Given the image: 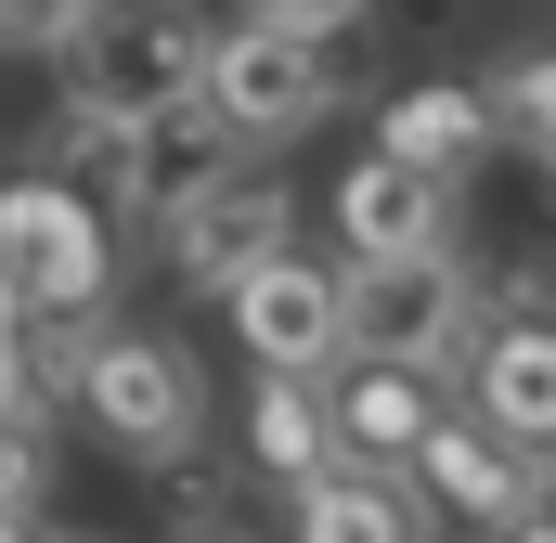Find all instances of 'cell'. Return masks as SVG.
I'll return each instance as SVG.
<instances>
[{
	"instance_id": "3957f363",
	"label": "cell",
	"mask_w": 556,
	"mask_h": 543,
	"mask_svg": "<svg viewBox=\"0 0 556 543\" xmlns=\"http://www.w3.org/2000/svg\"><path fill=\"white\" fill-rule=\"evenodd\" d=\"M0 272H13V324H104L117 298V207H91L65 168H26L0 207Z\"/></svg>"
},
{
	"instance_id": "7a4b0ae2",
	"label": "cell",
	"mask_w": 556,
	"mask_h": 543,
	"mask_svg": "<svg viewBox=\"0 0 556 543\" xmlns=\"http://www.w3.org/2000/svg\"><path fill=\"white\" fill-rule=\"evenodd\" d=\"M207 65H220L207 0H91L78 52H65V104H104V117H181V104H207Z\"/></svg>"
},
{
	"instance_id": "8fae6325",
	"label": "cell",
	"mask_w": 556,
	"mask_h": 543,
	"mask_svg": "<svg viewBox=\"0 0 556 543\" xmlns=\"http://www.w3.org/2000/svg\"><path fill=\"white\" fill-rule=\"evenodd\" d=\"M492 91H466V78H415V91H389L376 104V155H402V168H440V181H466V168H492Z\"/></svg>"
},
{
	"instance_id": "ffe728a7",
	"label": "cell",
	"mask_w": 556,
	"mask_h": 543,
	"mask_svg": "<svg viewBox=\"0 0 556 543\" xmlns=\"http://www.w3.org/2000/svg\"><path fill=\"white\" fill-rule=\"evenodd\" d=\"M492 543H556V453L531 466V505H518V518H505Z\"/></svg>"
},
{
	"instance_id": "277c9868",
	"label": "cell",
	"mask_w": 556,
	"mask_h": 543,
	"mask_svg": "<svg viewBox=\"0 0 556 543\" xmlns=\"http://www.w3.org/2000/svg\"><path fill=\"white\" fill-rule=\"evenodd\" d=\"M207 104L233 117L247 155H285V142H311L337 104H350V65H337V39H324V26H273V13H247V26H220Z\"/></svg>"
},
{
	"instance_id": "7402d4cb",
	"label": "cell",
	"mask_w": 556,
	"mask_h": 543,
	"mask_svg": "<svg viewBox=\"0 0 556 543\" xmlns=\"http://www.w3.org/2000/svg\"><path fill=\"white\" fill-rule=\"evenodd\" d=\"M168 543H247V531H168Z\"/></svg>"
},
{
	"instance_id": "603a6c76",
	"label": "cell",
	"mask_w": 556,
	"mask_h": 543,
	"mask_svg": "<svg viewBox=\"0 0 556 543\" xmlns=\"http://www.w3.org/2000/svg\"><path fill=\"white\" fill-rule=\"evenodd\" d=\"M13 543H52V531H39V518H26V531H13ZM78 543H91V531H78Z\"/></svg>"
},
{
	"instance_id": "ba28073f",
	"label": "cell",
	"mask_w": 556,
	"mask_h": 543,
	"mask_svg": "<svg viewBox=\"0 0 556 543\" xmlns=\"http://www.w3.org/2000/svg\"><path fill=\"white\" fill-rule=\"evenodd\" d=\"M531 466H544V453H531V440H505L479 402L440 414V427H427V453H415L427 505H440V518H466V531H505V518L531 505Z\"/></svg>"
},
{
	"instance_id": "5b68a950",
	"label": "cell",
	"mask_w": 556,
	"mask_h": 543,
	"mask_svg": "<svg viewBox=\"0 0 556 543\" xmlns=\"http://www.w3.org/2000/svg\"><path fill=\"white\" fill-rule=\"evenodd\" d=\"M479 337H492V324H479L466 247H453V260H350V350L440 376V363H479Z\"/></svg>"
},
{
	"instance_id": "9a60e30c",
	"label": "cell",
	"mask_w": 556,
	"mask_h": 543,
	"mask_svg": "<svg viewBox=\"0 0 556 543\" xmlns=\"http://www.w3.org/2000/svg\"><path fill=\"white\" fill-rule=\"evenodd\" d=\"M466 402L492 414L505 440L556 453V324H492L479 363H466Z\"/></svg>"
},
{
	"instance_id": "4fadbf2b",
	"label": "cell",
	"mask_w": 556,
	"mask_h": 543,
	"mask_svg": "<svg viewBox=\"0 0 556 543\" xmlns=\"http://www.w3.org/2000/svg\"><path fill=\"white\" fill-rule=\"evenodd\" d=\"M285 531H298V543H427V479L350 453L337 479H311V492L285 505Z\"/></svg>"
},
{
	"instance_id": "7c38bea8",
	"label": "cell",
	"mask_w": 556,
	"mask_h": 543,
	"mask_svg": "<svg viewBox=\"0 0 556 543\" xmlns=\"http://www.w3.org/2000/svg\"><path fill=\"white\" fill-rule=\"evenodd\" d=\"M324 389H337V440H350L363 466H415L427 427H440V376H415V363H376V350H350Z\"/></svg>"
},
{
	"instance_id": "e0dca14e",
	"label": "cell",
	"mask_w": 556,
	"mask_h": 543,
	"mask_svg": "<svg viewBox=\"0 0 556 543\" xmlns=\"http://www.w3.org/2000/svg\"><path fill=\"white\" fill-rule=\"evenodd\" d=\"M78 26H91V0H0V39H13L26 65H65Z\"/></svg>"
},
{
	"instance_id": "44dd1931",
	"label": "cell",
	"mask_w": 556,
	"mask_h": 543,
	"mask_svg": "<svg viewBox=\"0 0 556 543\" xmlns=\"http://www.w3.org/2000/svg\"><path fill=\"white\" fill-rule=\"evenodd\" d=\"M247 13H273V26H324V39H337V26H363L376 0H247Z\"/></svg>"
},
{
	"instance_id": "52a82bcc",
	"label": "cell",
	"mask_w": 556,
	"mask_h": 543,
	"mask_svg": "<svg viewBox=\"0 0 556 543\" xmlns=\"http://www.w3.org/2000/svg\"><path fill=\"white\" fill-rule=\"evenodd\" d=\"M298 247V194H285L273 168H220L181 220H168V272L181 285H207V298H233L247 272H273Z\"/></svg>"
},
{
	"instance_id": "d6986e66",
	"label": "cell",
	"mask_w": 556,
	"mask_h": 543,
	"mask_svg": "<svg viewBox=\"0 0 556 543\" xmlns=\"http://www.w3.org/2000/svg\"><path fill=\"white\" fill-rule=\"evenodd\" d=\"M376 26H389V39H453V26H466V0H376Z\"/></svg>"
},
{
	"instance_id": "6da1fadb",
	"label": "cell",
	"mask_w": 556,
	"mask_h": 543,
	"mask_svg": "<svg viewBox=\"0 0 556 543\" xmlns=\"http://www.w3.org/2000/svg\"><path fill=\"white\" fill-rule=\"evenodd\" d=\"M65 389L91 414V440H117L130 466H194L207 440V363L155 324H65Z\"/></svg>"
},
{
	"instance_id": "8992f818",
	"label": "cell",
	"mask_w": 556,
	"mask_h": 543,
	"mask_svg": "<svg viewBox=\"0 0 556 543\" xmlns=\"http://www.w3.org/2000/svg\"><path fill=\"white\" fill-rule=\"evenodd\" d=\"M233 337H247L260 376H337L350 363V260L285 247L273 272H247L233 285Z\"/></svg>"
},
{
	"instance_id": "ac0fdd59",
	"label": "cell",
	"mask_w": 556,
	"mask_h": 543,
	"mask_svg": "<svg viewBox=\"0 0 556 543\" xmlns=\"http://www.w3.org/2000/svg\"><path fill=\"white\" fill-rule=\"evenodd\" d=\"M492 324H556V247H518L492 285Z\"/></svg>"
},
{
	"instance_id": "30bf717a",
	"label": "cell",
	"mask_w": 556,
	"mask_h": 543,
	"mask_svg": "<svg viewBox=\"0 0 556 543\" xmlns=\"http://www.w3.org/2000/svg\"><path fill=\"white\" fill-rule=\"evenodd\" d=\"M337 466H350L337 389H324V376H260V389H247V479H273L285 505H298V492L337 479Z\"/></svg>"
},
{
	"instance_id": "9c48e42d",
	"label": "cell",
	"mask_w": 556,
	"mask_h": 543,
	"mask_svg": "<svg viewBox=\"0 0 556 543\" xmlns=\"http://www.w3.org/2000/svg\"><path fill=\"white\" fill-rule=\"evenodd\" d=\"M337 233H350V260H453V181L363 142V168L337 181Z\"/></svg>"
},
{
	"instance_id": "2e32d148",
	"label": "cell",
	"mask_w": 556,
	"mask_h": 543,
	"mask_svg": "<svg viewBox=\"0 0 556 543\" xmlns=\"http://www.w3.org/2000/svg\"><path fill=\"white\" fill-rule=\"evenodd\" d=\"M492 117H505V142L556 181V52H505V65H492Z\"/></svg>"
},
{
	"instance_id": "5bb4252c",
	"label": "cell",
	"mask_w": 556,
	"mask_h": 543,
	"mask_svg": "<svg viewBox=\"0 0 556 543\" xmlns=\"http://www.w3.org/2000/svg\"><path fill=\"white\" fill-rule=\"evenodd\" d=\"M52 168L117 207V220H155V117H104V104H65L52 117Z\"/></svg>"
},
{
	"instance_id": "cb8c5ba5",
	"label": "cell",
	"mask_w": 556,
	"mask_h": 543,
	"mask_svg": "<svg viewBox=\"0 0 556 543\" xmlns=\"http://www.w3.org/2000/svg\"><path fill=\"white\" fill-rule=\"evenodd\" d=\"M479 543H492V531H479Z\"/></svg>"
}]
</instances>
